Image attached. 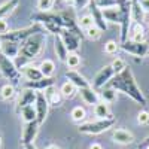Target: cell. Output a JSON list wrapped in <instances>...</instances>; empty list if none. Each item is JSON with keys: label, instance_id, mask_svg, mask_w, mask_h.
Returning <instances> with one entry per match:
<instances>
[{"label": "cell", "instance_id": "6da1fadb", "mask_svg": "<svg viewBox=\"0 0 149 149\" xmlns=\"http://www.w3.org/2000/svg\"><path fill=\"white\" fill-rule=\"evenodd\" d=\"M110 88H113L115 91H121L124 94H127L128 97H131L136 103H139L142 106H146V97L143 95V93L140 91V88L136 84V79L133 76V73L130 70V67H125L121 73L115 74L110 81Z\"/></svg>", "mask_w": 149, "mask_h": 149}, {"label": "cell", "instance_id": "7a4b0ae2", "mask_svg": "<svg viewBox=\"0 0 149 149\" xmlns=\"http://www.w3.org/2000/svg\"><path fill=\"white\" fill-rule=\"evenodd\" d=\"M31 19L36 21L37 24H42L45 30H48L49 33L60 34L61 30L64 29L63 17L57 14H51V12H37V14L31 15Z\"/></svg>", "mask_w": 149, "mask_h": 149}, {"label": "cell", "instance_id": "3957f363", "mask_svg": "<svg viewBox=\"0 0 149 149\" xmlns=\"http://www.w3.org/2000/svg\"><path fill=\"white\" fill-rule=\"evenodd\" d=\"M37 33H43V27L40 24L34 22L30 27H24V29H18V30H10L5 34L0 36V40H9V42H17V43H22L26 42L29 37L37 34Z\"/></svg>", "mask_w": 149, "mask_h": 149}, {"label": "cell", "instance_id": "277c9868", "mask_svg": "<svg viewBox=\"0 0 149 149\" xmlns=\"http://www.w3.org/2000/svg\"><path fill=\"white\" fill-rule=\"evenodd\" d=\"M43 45H45V36L42 33H37V34L29 37L26 42H22V46L19 49V52H21V55L24 58L33 60L42 52Z\"/></svg>", "mask_w": 149, "mask_h": 149}, {"label": "cell", "instance_id": "5b68a950", "mask_svg": "<svg viewBox=\"0 0 149 149\" xmlns=\"http://www.w3.org/2000/svg\"><path fill=\"white\" fill-rule=\"evenodd\" d=\"M115 124V118H106V119H97L91 122H84L79 125V133L84 134H102L107 131Z\"/></svg>", "mask_w": 149, "mask_h": 149}, {"label": "cell", "instance_id": "8992f818", "mask_svg": "<svg viewBox=\"0 0 149 149\" xmlns=\"http://www.w3.org/2000/svg\"><path fill=\"white\" fill-rule=\"evenodd\" d=\"M0 73L3 74V78H6L10 82H14V84L19 82V70L14 64L12 58L6 57L2 52H0Z\"/></svg>", "mask_w": 149, "mask_h": 149}, {"label": "cell", "instance_id": "52a82bcc", "mask_svg": "<svg viewBox=\"0 0 149 149\" xmlns=\"http://www.w3.org/2000/svg\"><path fill=\"white\" fill-rule=\"evenodd\" d=\"M115 76V72L112 69V66H104L103 69L98 70V73L95 74V78L93 81V88L94 90H98V88H103V86L112 81V78Z\"/></svg>", "mask_w": 149, "mask_h": 149}, {"label": "cell", "instance_id": "ba28073f", "mask_svg": "<svg viewBox=\"0 0 149 149\" xmlns=\"http://www.w3.org/2000/svg\"><path fill=\"white\" fill-rule=\"evenodd\" d=\"M121 49H122V51H125V52H128V54L137 55V57H145V55L149 54V45L146 42L136 43V42L127 40L125 43H121Z\"/></svg>", "mask_w": 149, "mask_h": 149}, {"label": "cell", "instance_id": "9c48e42d", "mask_svg": "<svg viewBox=\"0 0 149 149\" xmlns=\"http://www.w3.org/2000/svg\"><path fill=\"white\" fill-rule=\"evenodd\" d=\"M34 107H36V113H37V122H39V125H40V124L45 122V118L48 115V107H49V103H48L43 93H37Z\"/></svg>", "mask_w": 149, "mask_h": 149}, {"label": "cell", "instance_id": "30bf717a", "mask_svg": "<svg viewBox=\"0 0 149 149\" xmlns=\"http://www.w3.org/2000/svg\"><path fill=\"white\" fill-rule=\"evenodd\" d=\"M60 37H61V40L64 42V45H66L69 52H76L79 49V43H81L79 42V36H76L74 33L63 29L61 33H60Z\"/></svg>", "mask_w": 149, "mask_h": 149}, {"label": "cell", "instance_id": "8fae6325", "mask_svg": "<svg viewBox=\"0 0 149 149\" xmlns=\"http://www.w3.org/2000/svg\"><path fill=\"white\" fill-rule=\"evenodd\" d=\"M37 131H39V122L37 121H33V122H27L24 125V130H22V145L27 146V145H31L34 143V139L37 136Z\"/></svg>", "mask_w": 149, "mask_h": 149}, {"label": "cell", "instance_id": "7c38bea8", "mask_svg": "<svg viewBox=\"0 0 149 149\" xmlns=\"http://www.w3.org/2000/svg\"><path fill=\"white\" fill-rule=\"evenodd\" d=\"M88 6H90V10H91V17H93V19H94V24H95V26L100 29L102 31H106V30H107V24H106V19H104V17H103L102 9L95 5L94 0H91Z\"/></svg>", "mask_w": 149, "mask_h": 149}, {"label": "cell", "instance_id": "4fadbf2b", "mask_svg": "<svg viewBox=\"0 0 149 149\" xmlns=\"http://www.w3.org/2000/svg\"><path fill=\"white\" fill-rule=\"evenodd\" d=\"M66 78L69 79V82H72L74 86H76L78 90H81V88H88V86H91V85L88 84V81H86L82 74H81L79 72H76V70H69V72L66 73Z\"/></svg>", "mask_w": 149, "mask_h": 149}, {"label": "cell", "instance_id": "5bb4252c", "mask_svg": "<svg viewBox=\"0 0 149 149\" xmlns=\"http://www.w3.org/2000/svg\"><path fill=\"white\" fill-rule=\"evenodd\" d=\"M79 94L82 97V100L86 103V104H97L98 102H100V95H98V93L93 88V86H88V88H81L79 90Z\"/></svg>", "mask_w": 149, "mask_h": 149}, {"label": "cell", "instance_id": "9a60e30c", "mask_svg": "<svg viewBox=\"0 0 149 149\" xmlns=\"http://www.w3.org/2000/svg\"><path fill=\"white\" fill-rule=\"evenodd\" d=\"M19 43L17 42H9V40H2L0 43V52L5 54L9 58H15L19 54Z\"/></svg>", "mask_w": 149, "mask_h": 149}, {"label": "cell", "instance_id": "2e32d148", "mask_svg": "<svg viewBox=\"0 0 149 149\" xmlns=\"http://www.w3.org/2000/svg\"><path fill=\"white\" fill-rule=\"evenodd\" d=\"M36 98H37V91L30 90V88H26V90L21 93V95H19L18 107L22 109V107H26V106L34 104V103H36Z\"/></svg>", "mask_w": 149, "mask_h": 149}, {"label": "cell", "instance_id": "e0dca14e", "mask_svg": "<svg viewBox=\"0 0 149 149\" xmlns=\"http://www.w3.org/2000/svg\"><path fill=\"white\" fill-rule=\"evenodd\" d=\"M112 139H113V142H116L119 145H130V143L134 142V136L127 130L118 128L112 133Z\"/></svg>", "mask_w": 149, "mask_h": 149}, {"label": "cell", "instance_id": "ac0fdd59", "mask_svg": "<svg viewBox=\"0 0 149 149\" xmlns=\"http://www.w3.org/2000/svg\"><path fill=\"white\" fill-rule=\"evenodd\" d=\"M49 86H54V79L52 78H42L40 81H33V82H26V88L34 90V91H45Z\"/></svg>", "mask_w": 149, "mask_h": 149}, {"label": "cell", "instance_id": "d6986e66", "mask_svg": "<svg viewBox=\"0 0 149 149\" xmlns=\"http://www.w3.org/2000/svg\"><path fill=\"white\" fill-rule=\"evenodd\" d=\"M102 12H103V17H104L106 22L109 21V22L121 24V21H122V12H121L119 6H118V8H110V9H104V10H102Z\"/></svg>", "mask_w": 149, "mask_h": 149}, {"label": "cell", "instance_id": "ffe728a7", "mask_svg": "<svg viewBox=\"0 0 149 149\" xmlns=\"http://www.w3.org/2000/svg\"><path fill=\"white\" fill-rule=\"evenodd\" d=\"M54 45H55V52H57V57L60 58V61H64V63H66V60H67V55H69L70 52L67 51V48H66L64 42L61 40L60 34H55V39H54Z\"/></svg>", "mask_w": 149, "mask_h": 149}, {"label": "cell", "instance_id": "44dd1931", "mask_svg": "<svg viewBox=\"0 0 149 149\" xmlns=\"http://www.w3.org/2000/svg\"><path fill=\"white\" fill-rule=\"evenodd\" d=\"M131 17L137 24H140L143 21L145 10H143V8L140 5V0H131Z\"/></svg>", "mask_w": 149, "mask_h": 149}, {"label": "cell", "instance_id": "7402d4cb", "mask_svg": "<svg viewBox=\"0 0 149 149\" xmlns=\"http://www.w3.org/2000/svg\"><path fill=\"white\" fill-rule=\"evenodd\" d=\"M61 17H63V21H64V29H66V30H69V31L74 33L76 36L82 37L81 27L76 24V21H74V19H73L70 15H67V14H61Z\"/></svg>", "mask_w": 149, "mask_h": 149}, {"label": "cell", "instance_id": "603a6c76", "mask_svg": "<svg viewBox=\"0 0 149 149\" xmlns=\"http://www.w3.org/2000/svg\"><path fill=\"white\" fill-rule=\"evenodd\" d=\"M45 97H46V100L49 104H52V106H58L61 103V94L60 91H57L55 86H49L48 90H45Z\"/></svg>", "mask_w": 149, "mask_h": 149}, {"label": "cell", "instance_id": "cb8c5ba5", "mask_svg": "<svg viewBox=\"0 0 149 149\" xmlns=\"http://www.w3.org/2000/svg\"><path fill=\"white\" fill-rule=\"evenodd\" d=\"M24 76H26V79L29 82H33V81H40L43 78V74H42L39 67L27 66V67H24Z\"/></svg>", "mask_w": 149, "mask_h": 149}, {"label": "cell", "instance_id": "d4e9b609", "mask_svg": "<svg viewBox=\"0 0 149 149\" xmlns=\"http://www.w3.org/2000/svg\"><path fill=\"white\" fill-rule=\"evenodd\" d=\"M94 115H95L98 119L112 118V116H110V109H109V104H107L106 102H98V103L94 106Z\"/></svg>", "mask_w": 149, "mask_h": 149}, {"label": "cell", "instance_id": "484cf974", "mask_svg": "<svg viewBox=\"0 0 149 149\" xmlns=\"http://www.w3.org/2000/svg\"><path fill=\"white\" fill-rule=\"evenodd\" d=\"M43 78H52V74L55 73V63L52 60H43L39 66Z\"/></svg>", "mask_w": 149, "mask_h": 149}, {"label": "cell", "instance_id": "4316f807", "mask_svg": "<svg viewBox=\"0 0 149 149\" xmlns=\"http://www.w3.org/2000/svg\"><path fill=\"white\" fill-rule=\"evenodd\" d=\"M21 116L22 119L27 122H33V121H37V113H36V107L33 104L30 106H26V107H22L21 109Z\"/></svg>", "mask_w": 149, "mask_h": 149}, {"label": "cell", "instance_id": "83f0119b", "mask_svg": "<svg viewBox=\"0 0 149 149\" xmlns=\"http://www.w3.org/2000/svg\"><path fill=\"white\" fill-rule=\"evenodd\" d=\"M18 6V0H8L0 6V19H5L6 15H9L12 10Z\"/></svg>", "mask_w": 149, "mask_h": 149}, {"label": "cell", "instance_id": "f1b7e54d", "mask_svg": "<svg viewBox=\"0 0 149 149\" xmlns=\"http://www.w3.org/2000/svg\"><path fill=\"white\" fill-rule=\"evenodd\" d=\"M60 94L66 97V98H72L74 94H76V86H74L72 82H64L63 85H61V88H60Z\"/></svg>", "mask_w": 149, "mask_h": 149}, {"label": "cell", "instance_id": "f546056e", "mask_svg": "<svg viewBox=\"0 0 149 149\" xmlns=\"http://www.w3.org/2000/svg\"><path fill=\"white\" fill-rule=\"evenodd\" d=\"M15 86L10 85V84H6L2 86V90H0V97L3 98V100H12V98L15 97Z\"/></svg>", "mask_w": 149, "mask_h": 149}, {"label": "cell", "instance_id": "4dcf8cb0", "mask_svg": "<svg viewBox=\"0 0 149 149\" xmlns=\"http://www.w3.org/2000/svg\"><path fill=\"white\" fill-rule=\"evenodd\" d=\"M70 116L74 122H82L85 118H86V112L82 106H76V107H73L72 112H70Z\"/></svg>", "mask_w": 149, "mask_h": 149}, {"label": "cell", "instance_id": "1f68e13d", "mask_svg": "<svg viewBox=\"0 0 149 149\" xmlns=\"http://www.w3.org/2000/svg\"><path fill=\"white\" fill-rule=\"evenodd\" d=\"M131 42H136V43H143L145 42V31L142 29L140 24H137L136 26V30L133 31V36H131Z\"/></svg>", "mask_w": 149, "mask_h": 149}, {"label": "cell", "instance_id": "d6a6232c", "mask_svg": "<svg viewBox=\"0 0 149 149\" xmlns=\"http://www.w3.org/2000/svg\"><path fill=\"white\" fill-rule=\"evenodd\" d=\"M94 2H95V5L100 8L102 10L119 6V0H94Z\"/></svg>", "mask_w": 149, "mask_h": 149}, {"label": "cell", "instance_id": "836d02e7", "mask_svg": "<svg viewBox=\"0 0 149 149\" xmlns=\"http://www.w3.org/2000/svg\"><path fill=\"white\" fill-rule=\"evenodd\" d=\"M102 30L98 29L97 26H94V27H90V29H86L85 30V36L88 37V39H91V40H98L102 37Z\"/></svg>", "mask_w": 149, "mask_h": 149}, {"label": "cell", "instance_id": "e575fe53", "mask_svg": "<svg viewBox=\"0 0 149 149\" xmlns=\"http://www.w3.org/2000/svg\"><path fill=\"white\" fill-rule=\"evenodd\" d=\"M66 64H67V67H70V69H76V67L81 64V57H79L76 52H70V54L67 55Z\"/></svg>", "mask_w": 149, "mask_h": 149}, {"label": "cell", "instance_id": "d590c367", "mask_svg": "<svg viewBox=\"0 0 149 149\" xmlns=\"http://www.w3.org/2000/svg\"><path fill=\"white\" fill-rule=\"evenodd\" d=\"M94 26H95V24H94V19H93L91 14L81 17V19H79V27H81V29L86 30V29H90V27H94Z\"/></svg>", "mask_w": 149, "mask_h": 149}, {"label": "cell", "instance_id": "8d00e7d4", "mask_svg": "<svg viewBox=\"0 0 149 149\" xmlns=\"http://www.w3.org/2000/svg\"><path fill=\"white\" fill-rule=\"evenodd\" d=\"M36 6L39 9V12H49L54 6V0H37Z\"/></svg>", "mask_w": 149, "mask_h": 149}, {"label": "cell", "instance_id": "74e56055", "mask_svg": "<svg viewBox=\"0 0 149 149\" xmlns=\"http://www.w3.org/2000/svg\"><path fill=\"white\" fill-rule=\"evenodd\" d=\"M102 98H103V102H106L107 104L112 103V102H115V98H116V93L113 88H107V90H103L102 93Z\"/></svg>", "mask_w": 149, "mask_h": 149}, {"label": "cell", "instance_id": "f35d334b", "mask_svg": "<svg viewBox=\"0 0 149 149\" xmlns=\"http://www.w3.org/2000/svg\"><path fill=\"white\" fill-rule=\"evenodd\" d=\"M112 69H113V72H115V74H118V73H121L124 69H125L127 66H125V61H124L122 58H115L113 61H112Z\"/></svg>", "mask_w": 149, "mask_h": 149}, {"label": "cell", "instance_id": "ab89813d", "mask_svg": "<svg viewBox=\"0 0 149 149\" xmlns=\"http://www.w3.org/2000/svg\"><path fill=\"white\" fill-rule=\"evenodd\" d=\"M118 49H119V46H118V43L113 42V40H109V42L104 45V52H106L107 55H115V54L118 52Z\"/></svg>", "mask_w": 149, "mask_h": 149}, {"label": "cell", "instance_id": "60d3db41", "mask_svg": "<svg viewBox=\"0 0 149 149\" xmlns=\"http://www.w3.org/2000/svg\"><path fill=\"white\" fill-rule=\"evenodd\" d=\"M137 122L140 125H148L149 124V112L148 110H140L137 115Z\"/></svg>", "mask_w": 149, "mask_h": 149}, {"label": "cell", "instance_id": "b9f144b4", "mask_svg": "<svg viewBox=\"0 0 149 149\" xmlns=\"http://www.w3.org/2000/svg\"><path fill=\"white\" fill-rule=\"evenodd\" d=\"M91 0H74V8L76 9H84L90 5Z\"/></svg>", "mask_w": 149, "mask_h": 149}, {"label": "cell", "instance_id": "7bdbcfd3", "mask_svg": "<svg viewBox=\"0 0 149 149\" xmlns=\"http://www.w3.org/2000/svg\"><path fill=\"white\" fill-rule=\"evenodd\" d=\"M8 29H9V27H8V22H6L5 19H0V36L5 34V33H8V31H9Z\"/></svg>", "mask_w": 149, "mask_h": 149}, {"label": "cell", "instance_id": "ee69618b", "mask_svg": "<svg viewBox=\"0 0 149 149\" xmlns=\"http://www.w3.org/2000/svg\"><path fill=\"white\" fill-rule=\"evenodd\" d=\"M140 5L145 12H149V0H140Z\"/></svg>", "mask_w": 149, "mask_h": 149}, {"label": "cell", "instance_id": "f6af8a7d", "mask_svg": "<svg viewBox=\"0 0 149 149\" xmlns=\"http://www.w3.org/2000/svg\"><path fill=\"white\" fill-rule=\"evenodd\" d=\"M90 149H103V146H102L100 143H93V145L90 146Z\"/></svg>", "mask_w": 149, "mask_h": 149}, {"label": "cell", "instance_id": "bcb514c9", "mask_svg": "<svg viewBox=\"0 0 149 149\" xmlns=\"http://www.w3.org/2000/svg\"><path fill=\"white\" fill-rule=\"evenodd\" d=\"M148 145H149V136L145 139V142H143V143H140V145H139V148H146Z\"/></svg>", "mask_w": 149, "mask_h": 149}, {"label": "cell", "instance_id": "7dc6e473", "mask_svg": "<svg viewBox=\"0 0 149 149\" xmlns=\"http://www.w3.org/2000/svg\"><path fill=\"white\" fill-rule=\"evenodd\" d=\"M26 149H37V148L34 146V143H31V145H27V146H26Z\"/></svg>", "mask_w": 149, "mask_h": 149}, {"label": "cell", "instance_id": "c3c4849f", "mask_svg": "<svg viewBox=\"0 0 149 149\" xmlns=\"http://www.w3.org/2000/svg\"><path fill=\"white\" fill-rule=\"evenodd\" d=\"M46 149H60V148H58L57 145H49V146H48Z\"/></svg>", "mask_w": 149, "mask_h": 149}, {"label": "cell", "instance_id": "681fc988", "mask_svg": "<svg viewBox=\"0 0 149 149\" xmlns=\"http://www.w3.org/2000/svg\"><path fill=\"white\" fill-rule=\"evenodd\" d=\"M64 2H66L67 5H72V6H74V0H64Z\"/></svg>", "mask_w": 149, "mask_h": 149}, {"label": "cell", "instance_id": "f907efd6", "mask_svg": "<svg viewBox=\"0 0 149 149\" xmlns=\"http://www.w3.org/2000/svg\"><path fill=\"white\" fill-rule=\"evenodd\" d=\"M145 149H149V145H148V146H146V148H145Z\"/></svg>", "mask_w": 149, "mask_h": 149}, {"label": "cell", "instance_id": "816d5d0a", "mask_svg": "<svg viewBox=\"0 0 149 149\" xmlns=\"http://www.w3.org/2000/svg\"><path fill=\"white\" fill-rule=\"evenodd\" d=\"M0 145H2V139H0Z\"/></svg>", "mask_w": 149, "mask_h": 149}, {"label": "cell", "instance_id": "f5cc1de1", "mask_svg": "<svg viewBox=\"0 0 149 149\" xmlns=\"http://www.w3.org/2000/svg\"><path fill=\"white\" fill-rule=\"evenodd\" d=\"M0 43H2V40H0Z\"/></svg>", "mask_w": 149, "mask_h": 149}]
</instances>
